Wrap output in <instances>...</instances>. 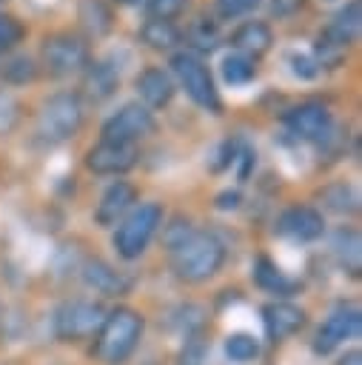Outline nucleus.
<instances>
[{"mask_svg":"<svg viewBox=\"0 0 362 365\" xmlns=\"http://www.w3.org/2000/svg\"><path fill=\"white\" fill-rule=\"evenodd\" d=\"M359 328H362V314L359 308L353 305H342L336 308L316 331L314 336V351L316 354H331L333 348H339L345 339H353L359 336Z\"/></svg>","mask_w":362,"mask_h":365,"instance_id":"9d476101","label":"nucleus"},{"mask_svg":"<svg viewBox=\"0 0 362 365\" xmlns=\"http://www.w3.org/2000/svg\"><path fill=\"white\" fill-rule=\"evenodd\" d=\"M185 3L188 0H145L143 6L148 11V17H154V20H174L185 9Z\"/></svg>","mask_w":362,"mask_h":365,"instance_id":"473e14b6","label":"nucleus"},{"mask_svg":"<svg viewBox=\"0 0 362 365\" xmlns=\"http://www.w3.org/2000/svg\"><path fill=\"white\" fill-rule=\"evenodd\" d=\"M285 63H288V68H291V74H294L296 80H316V77H319V66L314 63L311 54L291 51V54L285 57Z\"/></svg>","mask_w":362,"mask_h":365,"instance_id":"2f4dec72","label":"nucleus"},{"mask_svg":"<svg viewBox=\"0 0 362 365\" xmlns=\"http://www.w3.org/2000/svg\"><path fill=\"white\" fill-rule=\"evenodd\" d=\"M302 6V0H271V14L274 17H288Z\"/></svg>","mask_w":362,"mask_h":365,"instance_id":"e433bc0d","label":"nucleus"},{"mask_svg":"<svg viewBox=\"0 0 362 365\" xmlns=\"http://www.w3.org/2000/svg\"><path fill=\"white\" fill-rule=\"evenodd\" d=\"M83 125V103L74 91H57L48 100H43L37 111L34 134L46 145H57L71 140Z\"/></svg>","mask_w":362,"mask_h":365,"instance_id":"7ed1b4c3","label":"nucleus"},{"mask_svg":"<svg viewBox=\"0 0 362 365\" xmlns=\"http://www.w3.org/2000/svg\"><path fill=\"white\" fill-rule=\"evenodd\" d=\"M339 365H359V351H351V354H348V362L342 359Z\"/></svg>","mask_w":362,"mask_h":365,"instance_id":"58836bf2","label":"nucleus"},{"mask_svg":"<svg viewBox=\"0 0 362 365\" xmlns=\"http://www.w3.org/2000/svg\"><path fill=\"white\" fill-rule=\"evenodd\" d=\"M134 200H137L134 185L125 182V180H114V182L103 191V197H100V202H97V208H94V222L103 225V228L117 225V222L131 211Z\"/></svg>","mask_w":362,"mask_h":365,"instance_id":"ddd939ff","label":"nucleus"},{"mask_svg":"<svg viewBox=\"0 0 362 365\" xmlns=\"http://www.w3.org/2000/svg\"><path fill=\"white\" fill-rule=\"evenodd\" d=\"M182 37H185V43L194 48L191 54H197V51H214V48L222 43L217 20H208V17H197V20L188 26V31H185Z\"/></svg>","mask_w":362,"mask_h":365,"instance_id":"b1692460","label":"nucleus"},{"mask_svg":"<svg viewBox=\"0 0 362 365\" xmlns=\"http://www.w3.org/2000/svg\"><path fill=\"white\" fill-rule=\"evenodd\" d=\"M274 231L291 242H314L325 231V220L311 205H291L276 217Z\"/></svg>","mask_w":362,"mask_h":365,"instance_id":"9b49d317","label":"nucleus"},{"mask_svg":"<svg viewBox=\"0 0 362 365\" xmlns=\"http://www.w3.org/2000/svg\"><path fill=\"white\" fill-rule=\"evenodd\" d=\"M120 6H140V3H145V0H117Z\"/></svg>","mask_w":362,"mask_h":365,"instance_id":"ea45409f","label":"nucleus"},{"mask_svg":"<svg viewBox=\"0 0 362 365\" xmlns=\"http://www.w3.org/2000/svg\"><path fill=\"white\" fill-rule=\"evenodd\" d=\"M77 20L88 37H105L114 29V11L105 0H80L77 3Z\"/></svg>","mask_w":362,"mask_h":365,"instance_id":"412c9836","label":"nucleus"},{"mask_svg":"<svg viewBox=\"0 0 362 365\" xmlns=\"http://www.w3.org/2000/svg\"><path fill=\"white\" fill-rule=\"evenodd\" d=\"M40 57L51 77H68L88 66V43L71 31H57L43 40Z\"/></svg>","mask_w":362,"mask_h":365,"instance_id":"423d86ee","label":"nucleus"},{"mask_svg":"<svg viewBox=\"0 0 362 365\" xmlns=\"http://www.w3.org/2000/svg\"><path fill=\"white\" fill-rule=\"evenodd\" d=\"M342 60H345V46H339V43L328 40L325 34H319L316 43H314V63L319 66V71L322 68H336Z\"/></svg>","mask_w":362,"mask_h":365,"instance_id":"cd10ccee","label":"nucleus"},{"mask_svg":"<svg viewBox=\"0 0 362 365\" xmlns=\"http://www.w3.org/2000/svg\"><path fill=\"white\" fill-rule=\"evenodd\" d=\"M217 205L219 208H237L239 205V194L237 191H225V194L217 197Z\"/></svg>","mask_w":362,"mask_h":365,"instance_id":"4c0bfd02","label":"nucleus"},{"mask_svg":"<svg viewBox=\"0 0 362 365\" xmlns=\"http://www.w3.org/2000/svg\"><path fill=\"white\" fill-rule=\"evenodd\" d=\"M225 262V245L208 231H191L171 251V268L182 282H205Z\"/></svg>","mask_w":362,"mask_h":365,"instance_id":"f257e3e1","label":"nucleus"},{"mask_svg":"<svg viewBox=\"0 0 362 365\" xmlns=\"http://www.w3.org/2000/svg\"><path fill=\"white\" fill-rule=\"evenodd\" d=\"M171 71L174 77L180 80V86L185 88V94L205 111L211 114H222V100H219V91H217V83H214V74L211 68L191 51H177L171 57Z\"/></svg>","mask_w":362,"mask_h":365,"instance_id":"39448f33","label":"nucleus"},{"mask_svg":"<svg viewBox=\"0 0 362 365\" xmlns=\"http://www.w3.org/2000/svg\"><path fill=\"white\" fill-rule=\"evenodd\" d=\"M83 279H86V285H91L94 291H100L105 297H120V294H128V288H131V279L103 259H88L83 265Z\"/></svg>","mask_w":362,"mask_h":365,"instance_id":"f3484780","label":"nucleus"},{"mask_svg":"<svg viewBox=\"0 0 362 365\" xmlns=\"http://www.w3.org/2000/svg\"><path fill=\"white\" fill-rule=\"evenodd\" d=\"M288 134H294L296 140L314 143V145H328L333 143V117L322 103H299L291 111H285L282 117Z\"/></svg>","mask_w":362,"mask_h":365,"instance_id":"0eeeda50","label":"nucleus"},{"mask_svg":"<svg viewBox=\"0 0 362 365\" xmlns=\"http://www.w3.org/2000/svg\"><path fill=\"white\" fill-rule=\"evenodd\" d=\"M137 163V148L125 143H108L100 140L86 154V168L94 174H125Z\"/></svg>","mask_w":362,"mask_h":365,"instance_id":"f8f14e48","label":"nucleus"},{"mask_svg":"<svg viewBox=\"0 0 362 365\" xmlns=\"http://www.w3.org/2000/svg\"><path fill=\"white\" fill-rule=\"evenodd\" d=\"M103 319H105L103 305L86 302V299H71V302H63L57 308V314H54V331L66 342L86 339V336H91V334L100 331Z\"/></svg>","mask_w":362,"mask_h":365,"instance_id":"6e6552de","label":"nucleus"},{"mask_svg":"<svg viewBox=\"0 0 362 365\" xmlns=\"http://www.w3.org/2000/svg\"><path fill=\"white\" fill-rule=\"evenodd\" d=\"M162 222V205L160 202H140L137 208H131L120 222H117V231H114V248L123 259H137L151 237L157 234Z\"/></svg>","mask_w":362,"mask_h":365,"instance_id":"20e7f679","label":"nucleus"},{"mask_svg":"<svg viewBox=\"0 0 362 365\" xmlns=\"http://www.w3.org/2000/svg\"><path fill=\"white\" fill-rule=\"evenodd\" d=\"M120 86V71L111 60H100V63H88L86 66V77H83V88L94 103L108 100Z\"/></svg>","mask_w":362,"mask_h":365,"instance_id":"6ab92c4d","label":"nucleus"},{"mask_svg":"<svg viewBox=\"0 0 362 365\" xmlns=\"http://www.w3.org/2000/svg\"><path fill=\"white\" fill-rule=\"evenodd\" d=\"M0 3H3V0H0Z\"/></svg>","mask_w":362,"mask_h":365,"instance_id":"a19ab883","label":"nucleus"},{"mask_svg":"<svg viewBox=\"0 0 362 365\" xmlns=\"http://www.w3.org/2000/svg\"><path fill=\"white\" fill-rule=\"evenodd\" d=\"M234 163H237V177H239V180H245V177L251 174L254 163H257L254 148H251V145H245V143H237V148H234Z\"/></svg>","mask_w":362,"mask_h":365,"instance_id":"f704fd0d","label":"nucleus"},{"mask_svg":"<svg viewBox=\"0 0 362 365\" xmlns=\"http://www.w3.org/2000/svg\"><path fill=\"white\" fill-rule=\"evenodd\" d=\"M225 354L234 362H251L259 354V342L251 334H228L225 336Z\"/></svg>","mask_w":362,"mask_h":365,"instance_id":"c85d7f7f","label":"nucleus"},{"mask_svg":"<svg viewBox=\"0 0 362 365\" xmlns=\"http://www.w3.org/2000/svg\"><path fill=\"white\" fill-rule=\"evenodd\" d=\"M228 43H231L234 51L248 54V57L257 60V57H262L265 51H271V46H274V31H271V26L262 23V20H245V23H239V26L231 31Z\"/></svg>","mask_w":362,"mask_h":365,"instance_id":"4468645a","label":"nucleus"},{"mask_svg":"<svg viewBox=\"0 0 362 365\" xmlns=\"http://www.w3.org/2000/svg\"><path fill=\"white\" fill-rule=\"evenodd\" d=\"M219 74L228 86H248L254 77H257V60L248 57V54H239V51H231L222 57L219 63Z\"/></svg>","mask_w":362,"mask_h":365,"instance_id":"5701e85b","label":"nucleus"},{"mask_svg":"<svg viewBox=\"0 0 362 365\" xmlns=\"http://www.w3.org/2000/svg\"><path fill=\"white\" fill-rule=\"evenodd\" d=\"M154 128H157V120L143 103H125L103 123V140L134 145L140 137H148Z\"/></svg>","mask_w":362,"mask_h":365,"instance_id":"1a4fd4ad","label":"nucleus"},{"mask_svg":"<svg viewBox=\"0 0 362 365\" xmlns=\"http://www.w3.org/2000/svg\"><path fill=\"white\" fill-rule=\"evenodd\" d=\"M34 77H37V63L26 54H14L0 63V80L9 86H23V83H31Z\"/></svg>","mask_w":362,"mask_h":365,"instance_id":"a878e982","label":"nucleus"},{"mask_svg":"<svg viewBox=\"0 0 362 365\" xmlns=\"http://www.w3.org/2000/svg\"><path fill=\"white\" fill-rule=\"evenodd\" d=\"M333 254L345 271L359 274V234L353 228H339L333 234Z\"/></svg>","mask_w":362,"mask_h":365,"instance_id":"393cba45","label":"nucleus"},{"mask_svg":"<svg viewBox=\"0 0 362 365\" xmlns=\"http://www.w3.org/2000/svg\"><path fill=\"white\" fill-rule=\"evenodd\" d=\"M143 336V317L131 308H114L105 314L97 336H94V356L103 365H123Z\"/></svg>","mask_w":362,"mask_h":365,"instance_id":"f03ea898","label":"nucleus"},{"mask_svg":"<svg viewBox=\"0 0 362 365\" xmlns=\"http://www.w3.org/2000/svg\"><path fill=\"white\" fill-rule=\"evenodd\" d=\"M254 282H257L262 291L276 294V297H291V294L299 288V282L291 279V277H288L274 259H268V257H259V259L254 262Z\"/></svg>","mask_w":362,"mask_h":365,"instance_id":"aec40b11","label":"nucleus"},{"mask_svg":"<svg viewBox=\"0 0 362 365\" xmlns=\"http://www.w3.org/2000/svg\"><path fill=\"white\" fill-rule=\"evenodd\" d=\"M194 228H191V222L188 220H182V217H177L171 225H168V231H165V245H168V251H174L182 240H188V234H191Z\"/></svg>","mask_w":362,"mask_h":365,"instance_id":"c9c22d12","label":"nucleus"},{"mask_svg":"<svg viewBox=\"0 0 362 365\" xmlns=\"http://www.w3.org/2000/svg\"><path fill=\"white\" fill-rule=\"evenodd\" d=\"M257 6H259V0H217V14L222 20H234V17L254 11Z\"/></svg>","mask_w":362,"mask_h":365,"instance_id":"72a5a7b5","label":"nucleus"},{"mask_svg":"<svg viewBox=\"0 0 362 365\" xmlns=\"http://www.w3.org/2000/svg\"><path fill=\"white\" fill-rule=\"evenodd\" d=\"M174 91H177V86H174L171 74L162 71L160 66H148V68H143L137 74V94H140V100H143L145 108H162V106H168L171 97H174Z\"/></svg>","mask_w":362,"mask_h":365,"instance_id":"2eb2a0df","label":"nucleus"},{"mask_svg":"<svg viewBox=\"0 0 362 365\" xmlns=\"http://www.w3.org/2000/svg\"><path fill=\"white\" fill-rule=\"evenodd\" d=\"M262 322H265V334L274 342H279L305 325V311L291 302H268L262 308Z\"/></svg>","mask_w":362,"mask_h":365,"instance_id":"dca6fc26","label":"nucleus"},{"mask_svg":"<svg viewBox=\"0 0 362 365\" xmlns=\"http://www.w3.org/2000/svg\"><path fill=\"white\" fill-rule=\"evenodd\" d=\"M23 37H26L23 23L17 17H11V14H0V54L11 51Z\"/></svg>","mask_w":362,"mask_h":365,"instance_id":"7c9ffc66","label":"nucleus"},{"mask_svg":"<svg viewBox=\"0 0 362 365\" xmlns=\"http://www.w3.org/2000/svg\"><path fill=\"white\" fill-rule=\"evenodd\" d=\"M322 202H325V208H331V211H336V214H353L359 205V200H356V191L348 185V182H333V185H325L322 188Z\"/></svg>","mask_w":362,"mask_h":365,"instance_id":"bb28decb","label":"nucleus"},{"mask_svg":"<svg viewBox=\"0 0 362 365\" xmlns=\"http://www.w3.org/2000/svg\"><path fill=\"white\" fill-rule=\"evenodd\" d=\"M359 26H362V0H348V3L328 20V26L322 29V34H325L328 40H333V43H339V46L348 48L351 43H356Z\"/></svg>","mask_w":362,"mask_h":365,"instance_id":"a211bd4d","label":"nucleus"},{"mask_svg":"<svg viewBox=\"0 0 362 365\" xmlns=\"http://www.w3.org/2000/svg\"><path fill=\"white\" fill-rule=\"evenodd\" d=\"M140 40H143L148 48L171 51V48L182 40V31H180L171 20H154V17H148V20L140 26Z\"/></svg>","mask_w":362,"mask_h":365,"instance_id":"4be33fe9","label":"nucleus"},{"mask_svg":"<svg viewBox=\"0 0 362 365\" xmlns=\"http://www.w3.org/2000/svg\"><path fill=\"white\" fill-rule=\"evenodd\" d=\"M20 111H23V108H20V100H17L11 91L0 88V137L11 134V131L17 128Z\"/></svg>","mask_w":362,"mask_h":365,"instance_id":"c756f323","label":"nucleus"}]
</instances>
